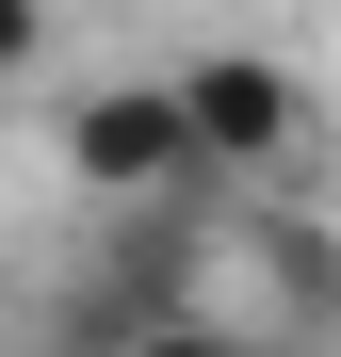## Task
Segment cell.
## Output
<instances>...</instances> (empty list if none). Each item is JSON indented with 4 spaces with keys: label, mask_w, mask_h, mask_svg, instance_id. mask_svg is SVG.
Wrapping results in <instances>:
<instances>
[{
    "label": "cell",
    "mask_w": 341,
    "mask_h": 357,
    "mask_svg": "<svg viewBox=\"0 0 341 357\" xmlns=\"http://www.w3.org/2000/svg\"><path fill=\"white\" fill-rule=\"evenodd\" d=\"M195 114V162H211V195H276V178L309 162V82L276 66V49H195V66H162Z\"/></svg>",
    "instance_id": "6da1fadb"
},
{
    "label": "cell",
    "mask_w": 341,
    "mask_h": 357,
    "mask_svg": "<svg viewBox=\"0 0 341 357\" xmlns=\"http://www.w3.org/2000/svg\"><path fill=\"white\" fill-rule=\"evenodd\" d=\"M66 162L98 178V195H146V211L211 195V162H195V114H179V82H82V98H66Z\"/></svg>",
    "instance_id": "7a4b0ae2"
},
{
    "label": "cell",
    "mask_w": 341,
    "mask_h": 357,
    "mask_svg": "<svg viewBox=\"0 0 341 357\" xmlns=\"http://www.w3.org/2000/svg\"><path fill=\"white\" fill-rule=\"evenodd\" d=\"M49 66V0H0V82H33Z\"/></svg>",
    "instance_id": "3957f363"
},
{
    "label": "cell",
    "mask_w": 341,
    "mask_h": 357,
    "mask_svg": "<svg viewBox=\"0 0 341 357\" xmlns=\"http://www.w3.org/2000/svg\"><path fill=\"white\" fill-rule=\"evenodd\" d=\"M244 357H276V341H244Z\"/></svg>",
    "instance_id": "277c9868"
}]
</instances>
